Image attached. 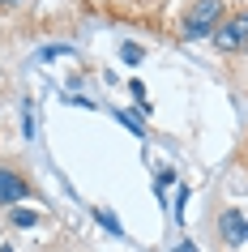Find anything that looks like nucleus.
<instances>
[{"label": "nucleus", "instance_id": "f257e3e1", "mask_svg": "<svg viewBox=\"0 0 248 252\" xmlns=\"http://www.w3.org/2000/svg\"><path fill=\"white\" fill-rule=\"evenodd\" d=\"M222 17V0H197L193 9H188V17L180 22V34L188 43L206 39V34H214V22Z\"/></svg>", "mask_w": 248, "mask_h": 252}, {"label": "nucleus", "instance_id": "f03ea898", "mask_svg": "<svg viewBox=\"0 0 248 252\" xmlns=\"http://www.w3.org/2000/svg\"><path fill=\"white\" fill-rule=\"evenodd\" d=\"M214 43H218L222 52H244L248 47V13H235L231 22H222L218 34H214Z\"/></svg>", "mask_w": 248, "mask_h": 252}, {"label": "nucleus", "instance_id": "7ed1b4c3", "mask_svg": "<svg viewBox=\"0 0 248 252\" xmlns=\"http://www.w3.org/2000/svg\"><path fill=\"white\" fill-rule=\"evenodd\" d=\"M218 231H222V244H231V248H244L248 244V218L240 210H222Z\"/></svg>", "mask_w": 248, "mask_h": 252}, {"label": "nucleus", "instance_id": "20e7f679", "mask_svg": "<svg viewBox=\"0 0 248 252\" xmlns=\"http://www.w3.org/2000/svg\"><path fill=\"white\" fill-rule=\"evenodd\" d=\"M30 184L22 180L17 171H9V167H0V205H13V201H26Z\"/></svg>", "mask_w": 248, "mask_h": 252}, {"label": "nucleus", "instance_id": "39448f33", "mask_svg": "<svg viewBox=\"0 0 248 252\" xmlns=\"http://www.w3.org/2000/svg\"><path fill=\"white\" fill-rule=\"evenodd\" d=\"M94 218H99V222H103L107 231H111V235H124V226L116 222V214H107V210H94Z\"/></svg>", "mask_w": 248, "mask_h": 252}, {"label": "nucleus", "instance_id": "423d86ee", "mask_svg": "<svg viewBox=\"0 0 248 252\" xmlns=\"http://www.w3.org/2000/svg\"><path fill=\"white\" fill-rule=\"evenodd\" d=\"M120 60H124V64H142V47H137V43H124V47H120Z\"/></svg>", "mask_w": 248, "mask_h": 252}, {"label": "nucleus", "instance_id": "0eeeda50", "mask_svg": "<svg viewBox=\"0 0 248 252\" xmlns=\"http://www.w3.org/2000/svg\"><path fill=\"white\" fill-rule=\"evenodd\" d=\"M13 218H17V226H35V222H39V214H30V210H17Z\"/></svg>", "mask_w": 248, "mask_h": 252}, {"label": "nucleus", "instance_id": "6e6552de", "mask_svg": "<svg viewBox=\"0 0 248 252\" xmlns=\"http://www.w3.org/2000/svg\"><path fill=\"white\" fill-rule=\"evenodd\" d=\"M171 180H176V171H171V167H163V171H158V188H167Z\"/></svg>", "mask_w": 248, "mask_h": 252}, {"label": "nucleus", "instance_id": "1a4fd4ad", "mask_svg": "<svg viewBox=\"0 0 248 252\" xmlns=\"http://www.w3.org/2000/svg\"><path fill=\"white\" fill-rule=\"evenodd\" d=\"M176 252H197V248H193V244H180V248H176Z\"/></svg>", "mask_w": 248, "mask_h": 252}, {"label": "nucleus", "instance_id": "9d476101", "mask_svg": "<svg viewBox=\"0 0 248 252\" xmlns=\"http://www.w3.org/2000/svg\"><path fill=\"white\" fill-rule=\"evenodd\" d=\"M0 252H13V248H9V244H0Z\"/></svg>", "mask_w": 248, "mask_h": 252}]
</instances>
